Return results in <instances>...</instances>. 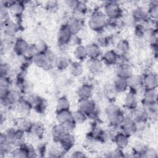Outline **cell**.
<instances>
[{"mask_svg":"<svg viewBox=\"0 0 158 158\" xmlns=\"http://www.w3.org/2000/svg\"><path fill=\"white\" fill-rule=\"evenodd\" d=\"M10 14L16 18H20L24 13L25 10V4L22 1H14L12 5L9 7Z\"/></svg>","mask_w":158,"mask_h":158,"instance_id":"27","label":"cell"},{"mask_svg":"<svg viewBox=\"0 0 158 158\" xmlns=\"http://www.w3.org/2000/svg\"><path fill=\"white\" fill-rule=\"evenodd\" d=\"M77 105L78 109L84 112L88 116V118L93 120L98 118V110L96 102L91 99V98L78 99Z\"/></svg>","mask_w":158,"mask_h":158,"instance_id":"4","label":"cell"},{"mask_svg":"<svg viewBox=\"0 0 158 158\" xmlns=\"http://www.w3.org/2000/svg\"><path fill=\"white\" fill-rule=\"evenodd\" d=\"M147 9L149 19H151L153 21H157L158 18V1H150Z\"/></svg>","mask_w":158,"mask_h":158,"instance_id":"36","label":"cell"},{"mask_svg":"<svg viewBox=\"0 0 158 158\" xmlns=\"http://www.w3.org/2000/svg\"><path fill=\"white\" fill-rule=\"evenodd\" d=\"M103 12L109 20L116 21L120 19L123 13L121 6L117 1H107L103 7Z\"/></svg>","mask_w":158,"mask_h":158,"instance_id":"3","label":"cell"},{"mask_svg":"<svg viewBox=\"0 0 158 158\" xmlns=\"http://www.w3.org/2000/svg\"><path fill=\"white\" fill-rule=\"evenodd\" d=\"M14 147L11 144L5 141H0V156L1 157H4L5 156L11 153L12 149Z\"/></svg>","mask_w":158,"mask_h":158,"instance_id":"43","label":"cell"},{"mask_svg":"<svg viewBox=\"0 0 158 158\" xmlns=\"http://www.w3.org/2000/svg\"><path fill=\"white\" fill-rule=\"evenodd\" d=\"M12 144L14 147L20 146L25 143V132L20 129L17 128L14 130L12 139Z\"/></svg>","mask_w":158,"mask_h":158,"instance_id":"32","label":"cell"},{"mask_svg":"<svg viewBox=\"0 0 158 158\" xmlns=\"http://www.w3.org/2000/svg\"><path fill=\"white\" fill-rule=\"evenodd\" d=\"M148 112L149 113L150 115H156L158 112V106H157V102H154L153 104H151L147 107H145Z\"/></svg>","mask_w":158,"mask_h":158,"instance_id":"58","label":"cell"},{"mask_svg":"<svg viewBox=\"0 0 158 158\" xmlns=\"http://www.w3.org/2000/svg\"><path fill=\"white\" fill-rule=\"evenodd\" d=\"M30 44L23 38H17L13 44L14 52L19 56H24L26 54Z\"/></svg>","mask_w":158,"mask_h":158,"instance_id":"17","label":"cell"},{"mask_svg":"<svg viewBox=\"0 0 158 158\" xmlns=\"http://www.w3.org/2000/svg\"><path fill=\"white\" fill-rule=\"evenodd\" d=\"M68 69L70 75L74 77H80L81 75H82L84 71V69L83 65L81 64V62L77 60L71 62Z\"/></svg>","mask_w":158,"mask_h":158,"instance_id":"34","label":"cell"},{"mask_svg":"<svg viewBox=\"0 0 158 158\" xmlns=\"http://www.w3.org/2000/svg\"><path fill=\"white\" fill-rule=\"evenodd\" d=\"M46 58L48 59V61L49 62V64H50V65L52 67H54V65H55V62H56V60L57 59V56L56 55V54L52 51L51 50L49 49L46 53Z\"/></svg>","mask_w":158,"mask_h":158,"instance_id":"52","label":"cell"},{"mask_svg":"<svg viewBox=\"0 0 158 158\" xmlns=\"http://www.w3.org/2000/svg\"><path fill=\"white\" fill-rule=\"evenodd\" d=\"M70 62H71L67 56H59L57 57L54 67L59 70H64L69 68Z\"/></svg>","mask_w":158,"mask_h":158,"instance_id":"38","label":"cell"},{"mask_svg":"<svg viewBox=\"0 0 158 158\" xmlns=\"http://www.w3.org/2000/svg\"><path fill=\"white\" fill-rule=\"evenodd\" d=\"M108 22L109 20L105 15L103 10L96 9L89 15L88 25L91 30L98 33L106 29Z\"/></svg>","mask_w":158,"mask_h":158,"instance_id":"2","label":"cell"},{"mask_svg":"<svg viewBox=\"0 0 158 158\" xmlns=\"http://www.w3.org/2000/svg\"><path fill=\"white\" fill-rule=\"evenodd\" d=\"M133 74L132 67L129 64H120L117 65L116 69V77L128 79Z\"/></svg>","mask_w":158,"mask_h":158,"instance_id":"22","label":"cell"},{"mask_svg":"<svg viewBox=\"0 0 158 158\" xmlns=\"http://www.w3.org/2000/svg\"><path fill=\"white\" fill-rule=\"evenodd\" d=\"M38 53L37 48L36 46L35 43H33V44H30L29 47L27 49V51L26 52V54H25L24 56L30 58V59H32L33 58V57L36 55Z\"/></svg>","mask_w":158,"mask_h":158,"instance_id":"48","label":"cell"},{"mask_svg":"<svg viewBox=\"0 0 158 158\" xmlns=\"http://www.w3.org/2000/svg\"><path fill=\"white\" fill-rule=\"evenodd\" d=\"M12 82L10 77L1 76L0 77V88L10 89Z\"/></svg>","mask_w":158,"mask_h":158,"instance_id":"53","label":"cell"},{"mask_svg":"<svg viewBox=\"0 0 158 158\" xmlns=\"http://www.w3.org/2000/svg\"><path fill=\"white\" fill-rule=\"evenodd\" d=\"M37 48L38 53L45 54L48 50V46L47 43L43 40H39L36 43H35Z\"/></svg>","mask_w":158,"mask_h":158,"instance_id":"50","label":"cell"},{"mask_svg":"<svg viewBox=\"0 0 158 158\" xmlns=\"http://www.w3.org/2000/svg\"><path fill=\"white\" fill-rule=\"evenodd\" d=\"M78 1H75V0H69V1H65V4L66 5L69 7L70 8L72 9L73 10L75 9V7H76L77 3H78Z\"/></svg>","mask_w":158,"mask_h":158,"instance_id":"61","label":"cell"},{"mask_svg":"<svg viewBox=\"0 0 158 158\" xmlns=\"http://www.w3.org/2000/svg\"><path fill=\"white\" fill-rule=\"evenodd\" d=\"M72 118L77 124H81L85 122L88 118L84 112L79 109H77L72 112Z\"/></svg>","mask_w":158,"mask_h":158,"instance_id":"41","label":"cell"},{"mask_svg":"<svg viewBox=\"0 0 158 158\" xmlns=\"http://www.w3.org/2000/svg\"><path fill=\"white\" fill-rule=\"evenodd\" d=\"M61 149L65 153L75 146L76 139L72 133H65L57 142Z\"/></svg>","mask_w":158,"mask_h":158,"instance_id":"11","label":"cell"},{"mask_svg":"<svg viewBox=\"0 0 158 158\" xmlns=\"http://www.w3.org/2000/svg\"><path fill=\"white\" fill-rule=\"evenodd\" d=\"M157 102V89H144L141 103L144 107Z\"/></svg>","mask_w":158,"mask_h":158,"instance_id":"16","label":"cell"},{"mask_svg":"<svg viewBox=\"0 0 158 158\" xmlns=\"http://www.w3.org/2000/svg\"><path fill=\"white\" fill-rule=\"evenodd\" d=\"M32 124L33 123L30 120L23 117L18 122V128L22 130L25 133H30Z\"/></svg>","mask_w":158,"mask_h":158,"instance_id":"45","label":"cell"},{"mask_svg":"<svg viewBox=\"0 0 158 158\" xmlns=\"http://www.w3.org/2000/svg\"><path fill=\"white\" fill-rule=\"evenodd\" d=\"M143 157L148 158H156L157 157V152L153 148L146 147Z\"/></svg>","mask_w":158,"mask_h":158,"instance_id":"49","label":"cell"},{"mask_svg":"<svg viewBox=\"0 0 158 158\" xmlns=\"http://www.w3.org/2000/svg\"><path fill=\"white\" fill-rule=\"evenodd\" d=\"M73 56L77 61L81 62L85 60L88 58L86 46L80 44L75 47L73 51Z\"/></svg>","mask_w":158,"mask_h":158,"instance_id":"33","label":"cell"},{"mask_svg":"<svg viewBox=\"0 0 158 158\" xmlns=\"http://www.w3.org/2000/svg\"><path fill=\"white\" fill-rule=\"evenodd\" d=\"M112 89L116 93H125L128 90L127 80L116 77L113 81Z\"/></svg>","mask_w":158,"mask_h":158,"instance_id":"23","label":"cell"},{"mask_svg":"<svg viewBox=\"0 0 158 158\" xmlns=\"http://www.w3.org/2000/svg\"><path fill=\"white\" fill-rule=\"evenodd\" d=\"M121 19H122V22L123 25H124L125 26H127L130 27H135L138 24V22L134 18L131 12L123 14Z\"/></svg>","mask_w":158,"mask_h":158,"instance_id":"40","label":"cell"},{"mask_svg":"<svg viewBox=\"0 0 158 158\" xmlns=\"http://www.w3.org/2000/svg\"><path fill=\"white\" fill-rule=\"evenodd\" d=\"M119 60V55L114 49H110L102 54L101 60L104 65L112 66L117 65Z\"/></svg>","mask_w":158,"mask_h":158,"instance_id":"15","label":"cell"},{"mask_svg":"<svg viewBox=\"0 0 158 158\" xmlns=\"http://www.w3.org/2000/svg\"><path fill=\"white\" fill-rule=\"evenodd\" d=\"M51 136L55 142H58L60 138L67 133L65 128L63 124L57 123L52 126L51 130Z\"/></svg>","mask_w":158,"mask_h":158,"instance_id":"31","label":"cell"},{"mask_svg":"<svg viewBox=\"0 0 158 158\" xmlns=\"http://www.w3.org/2000/svg\"><path fill=\"white\" fill-rule=\"evenodd\" d=\"M144 29H145V27L144 26H143L141 24L138 23L135 27L134 34H135V37L137 38L138 40H143Z\"/></svg>","mask_w":158,"mask_h":158,"instance_id":"51","label":"cell"},{"mask_svg":"<svg viewBox=\"0 0 158 158\" xmlns=\"http://www.w3.org/2000/svg\"><path fill=\"white\" fill-rule=\"evenodd\" d=\"M10 67L6 63H1V76H6L9 77L10 73Z\"/></svg>","mask_w":158,"mask_h":158,"instance_id":"57","label":"cell"},{"mask_svg":"<svg viewBox=\"0 0 158 158\" xmlns=\"http://www.w3.org/2000/svg\"><path fill=\"white\" fill-rule=\"evenodd\" d=\"M105 114L108 123L113 128L120 127L125 115L120 106L114 103L110 104L106 107Z\"/></svg>","mask_w":158,"mask_h":158,"instance_id":"1","label":"cell"},{"mask_svg":"<svg viewBox=\"0 0 158 158\" xmlns=\"http://www.w3.org/2000/svg\"><path fill=\"white\" fill-rule=\"evenodd\" d=\"M22 94L20 90L10 89L7 95L1 99L2 106L6 108L15 107L20 101L23 99Z\"/></svg>","mask_w":158,"mask_h":158,"instance_id":"5","label":"cell"},{"mask_svg":"<svg viewBox=\"0 0 158 158\" xmlns=\"http://www.w3.org/2000/svg\"><path fill=\"white\" fill-rule=\"evenodd\" d=\"M84 142H85V145L88 148H92L95 146V145L98 143V141H97L96 138L94 136V135L91 131V132L88 133V134L86 136Z\"/></svg>","mask_w":158,"mask_h":158,"instance_id":"46","label":"cell"},{"mask_svg":"<svg viewBox=\"0 0 158 158\" xmlns=\"http://www.w3.org/2000/svg\"><path fill=\"white\" fill-rule=\"evenodd\" d=\"M86 48L88 59H99L102 56L101 48L96 43L88 44Z\"/></svg>","mask_w":158,"mask_h":158,"instance_id":"26","label":"cell"},{"mask_svg":"<svg viewBox=\"0 0 158 158\" xmlns=\"http://www.w3.org/2000/svg\"><path fill=\"white\" fill-rule=\"evenodd\" d=\"M33 63L39 68L43 69H50L52 67L49 64L46 54L43 53H38L33 58Z\"/></svg>","mask_w":158,"mask_h":158,"instance_id":"28","label":"cell"},{"mask_svg":"<svg viewBox=\"0 0 158 158\" xmlns=\"http://www.w3.org/2000/svg\"><path fill=\"white\" fill-rule=\"evenodd\" d=\"M143 79V88L144 89H157L158 85V77L154 72H148L144 76Z\"/></svg>","mask_w":158,"mask_h":158,"instance_id":"12","label":"cell"},{"mask_svg":"<svg viewBox=\"0 0 158 158\" xmlns=\"http://www.w3.org/2000/svg\"><path fill=\"white\" fill-rule=\"evenodd\" d=\"M119 128L121 131L130 136L137 132L138 123L130 115H125Z\"/></svg>","mask_w":158,"mask_h":158,"instance_id":"6","label":"cell"},{"mask_svg":"<svg viewBox=\"0 0 158 158\" xmlns=\"http://www.w3.org/2000/svg\"><path fill=\"white\" fill-rule=\"evenodd\" d=\"M138 100L137 98V93L131 90H128L125 94L123 99L124 107L131 112L138 106Z\"/></svg>","mask_w":158,"mask_h":158,"instance_id":"8","label":"cell"},{"mask_svg":"<svg viewBox=\"0 0 158 158\" xmlns=\"http://www.w3.org/2000/svg\"><path fill=\"white\" fill-rule=\"evenodd\" d=\"M130 115L138 123H143L147 122L149 118L150 114L147 109L143 106H138L131 112Z\"/></svg>","mask_w":158,"mask_h":158,"instance_id":"10","label":"cell"},{"mask_svg":"<svg viewBox=\"0 0 158 158\" xmlns=\"http://www.w3.org/2000/svg\"><path fill=\"white\" fill-rule=\"evenodd\" d=\"M130 49V43L125 39L120 40L116 45V52L118 55H126L128 54Z\"/></svg>","mask_w":158,"mask_h":158,"instance_id":"37","label":"cell"},{"mask_svg":"<svg viewBox=\"0 0 158 158\" xmlns=\"http://www.w3.org/2000/svg\"><path fill=\"white\" fill-rule=\"evenodd\" d=\"M110 38L109 36L104 33V31L100 33H98V35L96 38V43L101 47H106L109 45L110 43Z\"/></svg>","mask_w":158,"mask_h":158,"instance_id":"44","label":"cell"},{"mask_svg":"<svg viewBox=\"0 0 158 158\" xmlns=\"http://www.w3.org/2000/svg\"><path fill=\"white\" fill-rule=\"evenodd\" d=\"M129 137L130 136L120 131L114 135L113 141L117 148L123 149L128 145Z\"/></svg>","mask_w":158,"mask_h":158,"instance_id":"25","label":"cell"},{"mask_svg":"<svg viewBox=\"0 0 158 158\" xmlns=\"http://www.w3.org/2000/svg\"><path fill=\"white\" fill-rule=\"evenodd\" d=\"M81 38L78 36V35H72L67 46H72L75 48L80 44H81Z\"/></svg>","mask_w":158,"mask_h":158,"instance_id":"54","label":"cell"},{"mask_svg":"<svg viewBox=\"0 0 158 158\" xmlns=\"http://www.w3.org/2000/svg\"><path fill=\"white\" fill-rule=\"evenodd\" d=\"M131 14L138 23L139 22H146L148 20V19H149L148 9L143 6H138L136 7L131 12Z\"/></svg>","mask_w":158,"mask_h":158,"instance_id":"21","label":"cell"},{"mask_svg":"<svg viewBox=\"0 0 158 158\" xmlns=\"http://www.w3.org/2000/svg\"><path fill=\"white\" fill-rule=\"evenodd\" d=\"M2 28L7 38H13L19 30V25L10 19L6 22H2Z\"/></svg>","mask_w":158,"mask_h":158,"instance_id":"18","label":"cell"},{"mask_svg":"<svg viewBox=\"0 0 158 158\" xmlns=\"http://www.w3.org/2000/svg\"><path fill=\"white\" fill-rule=\"evenodd\" d=\"M26 99L30 104L32 109H35L38 112L43 113L45 111L47 102L44 98L36 94H30Z\"/></svg>","mask_w":158,"mask_h":158,"instance_id":"7","label":"cell"},{"mask_svg":"<svg viewBox=\"0 0 158 158\" xmlns=\"http://www.w3.org/2000/svg\"><path fill=\"white\" fill-rule=\"evenodd\" d=\"M71 157H77V158H80V157H86L85 153L80 150H77L73 151L71 155Z\"/></svg>","mask_w":158,"mask_h":158,"instance_id":"60","label":"cell"},{"mask_svg":"<svg viewBox=\"0 0 158 158\" xmlns=\"http://www.w3.org/2000/svg\"><path fill=\"white\" fill-rule=\"evenodd\" d=\"M127 82L129 90L138 93L143 88V79L141 75L133 73L127 79Z\"/></svg>","mask_w":158,"mask_h":158,"instance_id":"14","label":"cell"},{"mask_svg":"<svg viewBox=\"0 0 158 158\" xmlns=\"http://www.w3.org/2000/svg\"><path fill=\"white\" fill-rule=\"evenodd\" d=\"M70 101L65 96L60 97L56 102L57 110H70Z\"/></svg>","mask_w":158,"mask_h":158,"instance_id":"42","label":"cell"},{"mask_svg":"<svg viewBox=\"0 0 158 158\" xmlns=\"http://www.w3.org/2000/svg\"><path fill=\"white\" fill-rule=\"evenodd\" d=\"M65 25L72 35H78L83 28V22L80 17L72 16L67 20Z\"/></svg>","mask_w":158,"mask_h":158,"instance_id":"13","label":"cell"},{"mask_svg":"<svg viewBox=\"0 0 158 158\" xmlns=\"http://www.w3.org/2000/svg\"><path fill=\"white\" fill-rule=\"evenodd\" d=\"M44 132V127L40 122L33 123L31 130L30 131L34 136L41 138L43 136Z\"/></svg>","mask_w":158,"mask_h":158,"instance_id":"39","label":"cell"},{"mask_svg":"<svg viewBox=\"0 0 158 158\" xmlns=\"http://www.w3.org/2000/svg\"><path fill=\"white\" fill-rule=\"evenodd\" d=\"M72 36V33L66 26L65 24L62 25L58 30L57 39L59 46L60 47H66Z\"/></svg>","mask_w":158,"mask_h":158,"instance_id":"9","label":"cell"},{"mask_svg":"<svg viewBox=\"0 0 158 158\" xmlns=\"http://www.w3.org/2000/svg\"><path fill=\"white\" fill-rule=\"evenodd\" d=\"M104 64L100 59H88L86 67L89 72L93 74H98L103 69Z\"/></svg>","mask_w":158,"mask_h":158,"instance_id":"20","label":"cell"},{"mask_svg":"<svg viewBox=\"0 0 158 158\" xmlns=\"http://www.w3.org/2000/svg\"><path fill=\"white\" fill-rule=\"evenodd\" d=\"M14 107L16 109V111L23 117L28 115L32 109V107L30 104L25 99L20 101Z\"/></svg>","mask_w":158,"mask_h":158,"instance_id":"29","label":"cell"},{"mask_svg":"<svg viewBox=\"0 0 158 158\" xmlns=\"http://www.w3.org/2000/svg\"><path fill=\"white\" fill-rule=\"evenodd\" d=\"M125 156L124 154L123 149L118 148H117L114 150L110 151L109 152V156H108V157H115V158H117V157H123Z\"/></svg>","mask_w":158,"mask_h":158,"instance_id":"56","label":"cell"},{"mask_svg":"<svg viewBox=\"0 0 158 158\" xmlns=\"http://www.w3.org/2000/svg\"><path fill=\"white\" fill-rule=\"evenodd\" d=\"M10 156L14 158L30 157L28 144L25 143L22 146L15 147L10 153Z\"/></svg>","mask_w":158,"mask_h":158,"instance_id":"30","label":"cell"},{"mask_svg":"<svg viewBox=\"0 0 158 158\" xmlns=\"http://www.w3.org/2000/svg\"><path fill=\"white\" fill-rule=\"evenodd\" d=\"M63 125L65 128L67 133H72L75 130L77 124L72 118L71 120L67 121Z\"/></svg>","mask_w":158,"mask_h":158,"instance_id":"55","label":"cell"},{"mask_svg":"<svg viewBox=\"0 0 158 158\" xmlns=\"http://www.w3.org/2000/svg\"><path fill=\"white\" fill-rule=\"evenodd\" d=\"M94 93V88L92 85L86 83L82 84L77 89V94L78 99L91 98Z\"/></svg>","mask_w":158,"mask_h":158,"instance_id":"19","label":"cell"},{"mask_svg":"<svg viewBox=\"0 0 158 158\" xmlns=\"http://www.w3.org/2000/svg\"><path fill=\"white\" fill-rule=\"evenodd\" d=\"M73 10L78 14L84 15L88 11L87 4L83 1H78Z\"/></svg>","mask_w":158,"mask_h":158,"instance_id":"47","label":"cell"},{"mask_svg":"<svg viewBox=\"0 0 158 158\" xmlns=\"http://www.w3.org/2000/svg\"><path fill=\"white\" fill-rule=\"evenodd\" d=\"M143 40L149 43L150 44L157 43V28L154 27H145Z\"/></svg>","mask_w":158,"mask_h":158,"instance_id":"24","label":"cell"},{"mask_svg":"<svg viewBox=\"0 0 158 158\" xmlns=\"http://www.w3.org/2000/svg\"><path fill=\"white\" fill-rule=\"evenodd\" d=\"M72 112L70 110H57L56 114V118L57 123L64 124L67 121L72 119Z\"/></svg>","mask_w":158,"mask_h":158,"instance_id":"35","label":"cell"},{"mask_svg":"<svg viewBox=\"0 0 158 158\" xmlns=\"http://www.w3.org/2000/svg\"><path fill=\"white\" fill-rule=\"evenodd\" d=\"M57 2L56 1H49L46 4V7L48 10L50 11H54L57 8Z\"/></svg>","mask_w":158,"mask_h":158,"instance_id":"59","label":"cell"}]
</instances>
